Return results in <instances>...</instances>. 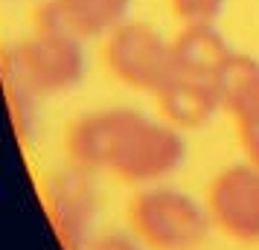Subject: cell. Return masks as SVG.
<instances>
[{
  "mask_svg": "<svg viewBox=\"0 0 259 250\" xmlns=\"http://www.w3.org/2000/svg\"><path fill=\"white\" fill-rule=\"evenodd\" d=\"M64 148L70 163L105 172L131 186H152L187 163V137L166 119L137 108H99L67 125Z\"/></svg>",
  "mask_w": 259,
  "mask_h": 250,
  "instance_id": "obj_1",
  "label": "cell"
},
{
  "mask_svg": "<svg viewBox=\"0 0 259 250\" xmlns=\"http://www.w3.org/2000/svg\"><path fill=\"white\" fill-rule=\"evenodd\" d=\"M125 218L149 250H201L212 230L207 204L166 183L143 186L128 201Z\"/></svg>",
  "mask_w": 259,
  "mask_h": 250,
  "instance_id": "obj_2",
  "label": "cell"
},
{
  "mask_svg": "<svg viewBox=\"0 0 259 250\" xmlns=\"http://www.w3.org/2000/svg\"><path fill=\"white\" fill-rule=\"evenodd\" d=\"M102 61L117 82L143 93H157L175 76L172 41L143 21H122L108 32L102 38Z\"/></svg>",
  "mask_w": 259,
  "mask_h": 250,
  "instance_id": "obj_3",
  "label": "cell"
},
{
  "mask_svg": "<svg viewBox=\"0 0 259 250\" xmlns=\"http://www.w3.org/2000/svg\"><path fill=\"white\" fill-rule=\"evenodd\" d=\"M44 204L64 250H88L96 238L99 224V186L96 175L88 169H56L44 183Z\"/></svg>",
  "mask_w": 259,
  "mask_h": 250,
  "instance_id": "obj_4",
  "label": "cell"
},
{
  "mask_svg": "<svg viewBox=\"0 0 259 250\" xmlns=\"http://www.w3.org/2000/svg\"><path fill=\"white\" fill-rule=\"evenodd\" d=\"M21 64L41 96L70 93L88 76V49L84 41L50 29H32L15 41Z\"/></svg>",
  "mask_w": 259,
  "mask_h": 250,
  "instance_id": "obj_5",
  "label": "cell"
},
{
  "mask_svg": "<svg viewBox=\"0 0 259 250\" xmlns=\"http://www.w3.org/2000/svg\"><path fill=\"white\" fill-rule=\"evenodd\" d=\"M212 227L239 244H259V166L233 163L207 186Z\"/></svg>",
  "mask_w": 259,
  "mask_h": 250,
  "instance_id": "obj_6",
  "label": "cell"
},
{
  "mask_svg": "<svg viewBox=\"0 0 259 250\" xmlns=\"http://www.w3.org/2000/svg\"><path fill=\"white\" fill-rule=\"evenodd\" d=\"M128 3L131 0H38L32 29H50L79 41L105 38L128 21Z\"/></svg>",
  "mask_w": 259,
  "mask_h": 250,
  "instance_id": "obj_7",
  "label": "cell"
},
{
  "mask_svg": "<svg viewBox=\"0 0 259 250\" xmlns=\"http://www.w3.org/2000/svg\"><path fill=\"white\" fill-rule=\"evenodd\" d=\"M154 99L160 108V117L181 131H192V128L207 125L222 111L215 84L207 79L178 76V73L154 93Z\"/></svg>",
  "mask_w": 259,
  "mask_h": 250,
  "instance_id": "obj_8",
  "label": "cell"
},
{
  "mask_svg": "<svg viewBox=\"0 0 259 250\" xmlns=\"http://www.w3.org/2000/svg\"><path fill=\"white\" fill-rule=\"evenodd\" d=\"M0 82H3V96L9 105V119H12L15 134L24 143H32L44 125V111H41L44 96L38 93L32 79L26 76L15 41L0 44Z\"/></svg>",
  "mask_w": 259,
  "mask_h": 250,
  "instance_id": "obj_9",
  "label": "cell"
},
{
  "mask_svg": "<svg viewBox=\"0 0 259 250\" xmlns=\"http://www.w3.org/2000/svg\"><path fill=\"white\" fill-rule=\"evenodd\" d=\"M230 53L233 49L215 24H184V29L172 38V61L178 76L212 82Z\"/></svg>",
  "mask_w": 259,
  "mask_h": 250,
  "instance_id": "obj_10",
  "label": "cell"
},
{
  "mask_svg": "<svg viewBox=\"0 0 259 250\" xmlns=\"http://www.w3.org/2000/svg\"><path fill=\"white\" fill-rule=\"evenodd\" d=\"M215 93L222 102V111H227L236 122L259 117V59L247 53H230L222 70L215 73Z\"/></svg>",
  "mask_w": 259,
  "mask_h": 250,
  "instance_id": "obj_11",
  "label": "cell"
},
{
  "mask_svg": "<svg viewBox=\"0 0 259 250\" xmlns=\"http://www.w3.org/2000/svg\"><path fill=\"white\" fill-rule=\"evenodd\" d=\"M169 3L184 24H215V18L224 9V0H169Z\"/></svg>",
  "mask_w": 259,
  "mask_h": 250,
  "instance_id": "obj_12",
  "label": "cell"
},
{
  "mask_svg": "<svg viewBox=\"0 0 259 250\" xmlns=\"http://www.w3.org/2000/svg\"><path fill=\"white\" fill-rule=\"evenodd\" d=\"M88 250H149V247H146L131 230L128 233H122V230H111V233L96 236Z\"/></svg>",
  "mask_w": 259,
  "mask_h": 250,
  "instance_id": "obj_13",
  "label": "cell"
},
{
  "mask_svg": "<svg viewBox=\"0 0 259 250\" xmlns=\"http://www.w3.org/2000/svg\"><path fill=\"white\" fill-rule=\"evenodd\" d=\"M236 128H239V143H242L245 157L253 166H259V117L236 122Z\"/></svg>",
  "mask_w": 259,
  "mask_h": 250,
  "instance_id": "obj_14",
  "label": "cell"
}]
</instances>
